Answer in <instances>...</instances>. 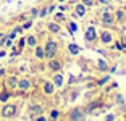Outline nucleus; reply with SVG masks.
Wrapping results in <instances>:
<instances>
[{
	"label": "nucleus",
	"instance_id": "cd10ccee",
	"mask_svg": "<svg viewBox=\"0 0 126 121\" xmlns=\"http://www.w3.org/2000/svg\"><path fill=\"white\" fill-rule=\"evenodd\" d=\"M2 74H3V70H0V76H2Z\"/></svg>",
	"mask_w": 126,
	"mask_h": 121
},
{
	"label": "nucleus",
	"instance_id": "0eeeda50",
	"mask_svg": "<svg viewBox=\"0 0 126 121\" xmlns=\"http://www.w3.org/2000/svg\"><path fill=\"white\" fill-rule=\"evenodd\" d=\"M71 120H73V121H79V120H81V111L74 110L73 113H71Z\"/></svg>",
	"mask_w": 126,
	"mask_h": 121
},
{
	"label": "nucleus",
	"instance_id": "4be33fe9",
	"mask_svg": "<svg viewBox=\"0 0 126 121\" xmlns=\"http://www.w3.org/2000/svg\"><path fill=\"white\" fill-rule=\"evenodd\" d=\"M32 111H36V113H41V108H39V106H32Z\"/></svg>",
	"mask_w": 126,
	"mask_h": 121
},
{
	"label": "nucleus",
	"instance_id": "a878e982",
	"mask_svg": "<svg viewBox=\"0 0 126 121\" xmlns=\"http://www.w3.org/2000/svg\"><path fill=\"white\" fill-rule=\"evenodd\" d=\"M37 121H45V118H42V116H41V118H39V120H37Z\"/></svg>",
	"mask_w": 126,
	"mask_h": 121
},
{
	"label": "nucleus",
	"instance_id": "7ed1b4c3",
	"mask_svg": "<svg viewBox=\"0 0 126 121\" xmlns=\"http://www.w3.org/2000/svg\"><path fill=\"white\" fill-rule=\"evenodd\" d=\"M86 39H87V40H94V39H95V29H94L92 26L86 31Z\"/></svg>",
	"mask_w": 126,
	"mask_h": 121
},
{
	"label": "nucleus",
	"instance_id": "5701e85b",
	"mask_svg": "<svg viewBox=\"0 0 126 121\" xmlns=\"http://www.w3.org/2000/svg\"><path fill=\"white\" fill-rule=\"evenodd\" d=\"M84 5H89L91 7V5H92V0H84Z\"/></svg>",
	"mask_w": 126,
	"mask_h": 121
},
{
	"label": "nucleus",
	"instance_id": "2eb2a0df",
	"mask_svg": "<svg viewBox=\"0 0 126 121\" xmlns=\"http://www.w3.org/2000/svg\"><path fill=\"white\" fill-rule=\"evenodd\" d=\"M55 84L57 86H62L63 84V76H62V74H57V76H55Z\"/></svg>",
	"mask_w": 126,
	"mask_h": 121
},
{
	"label": "nucleus",
	"instance_id": "20e7f679",
	"mask_svg": "<svg viewBox=\"0 0 126 121\" xmlns=\"http://www.w3.org/2000/svg\"><path fill=\"white\" fill-rule=\"evenodd\" d=\"M102 21H104L105 24H111V23H113V18H111V15L108 11H105L104 15H102Z\"/></svg>",
	"mask_w": 126,
	"mask_h": 121
},
{
	"label": "nucleus",
	"instance_id": "9b49d317",
	"mask_svg": "<svg viewBox=\"0 0 126 121\" xmlns=\"http://www.w3.org/2000/svg\"><path fill=\"white\" fill-rule=\"evenodd\" d=\"M68 48H70V52L73 53V55H76V53H79V47H78L76 44H70V47H68Z\"/></svg>",
	"mask_w": 126,
	"mask_h": 121
},
{
	"label": "nucleus",
	"instance_id": "bb28decb",
	"mask_svg": "<svg viewBox=\"0 0 126 121\" xmlns=\"http://www.w3.org/2000/svg\"><path fill=\"white\" fill-rule=\"evenodd\" d=\"M99 2H100V3H105V0H99Z\"/></svg>",
	"mask_w": 126,
	"mask_h": 121
},
{
	"label": "nucleus",
	"instance_id": "412c9836",
	"mask_svg": "<svg viewBox=\"0 0 126 121\" xmlns=\"http://www.w3.org/2000/svg\"><path fill=\"white\" fill-rule=\"evenodd\" d=\"M107 81H108V77H104V79H100V81H99V84L102 86V84H105V82H107Z\"/></svg>",
	"mask_w": 126,
	"mask_h": 121
},
{
	"label": "nucleus",
	"instance_id": "f8f14e48",
	"mask_svg": "<svg viewBox=\"0 0 126 121\" xmlns=\"http://www.w3.org/2000/svg\"><path fill=\"white\" fill-rule=\"evenodd\" d=\"M48 29L52 31V32H58V31H60V28H58V24L52 23V24H48Z\"/></svg>",
	"mask_w": 126,
	"mask_h": 121
},
{
	"label": "nucleus",
	"instance_id": "dca6fc26",
	"mask_svg": "<svg viewBox=\"0 0 126 121\" xmlns=\"http://www.w3.org/2000/svg\"><path fill=\"white\" fill-rule=\"evenodd\" d=\"M28 44L34 47V45H36V37H34V36H29V37H28Z\"/></svg>",
	"mask_w": 126,
	"mask_h": 121
},
{
	"label": "nucleus",
	"instance_id": "f3484780",
	"mask_svg": "<svg viewBox=\"0 0 126 121\" xmlns=\"http://www.w3.org/2000/svg\"><path fill=\"white\" fill-rule=\"evenodd\" d=\"M16 84H18V81H16L15 77H11V79H8V86H11V87H15Z\"/></svg>",
	"mask_w": 126,
	"mask_h": 121
},
{
	"label": "nucleus",
	"instance_id": "4468645a",
	"mask_svg": "<svg viewBox=\"0 0 126 121\" xmlns=\"http://www.w3.org/2000/svg\"><path fill=\"white\" fill-rule=\"evenodd\" d=\"M36 55L39 57V58H44V57H45V52L42 50L41 47H37V48H36Z\"/></svg>",
	"mask_w": 126,
	"mask_h": 121
},
{
	"label": "nucleus",
	"instance_id": "f03ea898",
	"mask_svg": "<svg viewBox=\"0 0 126 121\" xmlns=\"http://www.w3.org/2000/svg\"><path fill=\"white\" fill-rule=\"evenodd\" d=\"M15 113H16V106L15 105H7V106H3V110H2V115L7 116V118L13 116Z\"/></svg>",
	"mask_w": 126,
	"mask_h": 121
},
{
	"label": "nucleus",
	"instance_id": "423d86ee",
	"mask_svg": "<svg viewBox=\"0 0 126 121\" xmlns=\"http://www.w3.org/2000/svg\"><path fill=\"white\" fill-rule=\"evenodd\" d=\"M60 68H62V63H60L58 60H52V61H50V70H53V71H58Z\"/></svg>",
	"mask_w": 126,
	"mask_h": 121
},
{
	"label": "nucleus",
	"instance_id": "1a4fd4ad",
	"mask_svg": "<svg viewBox=\"0 0 126 121\" xmlns=\"http://www.w3.org/2000/svg\"><path fill=\"white\" fill-rule=\"evenodd\" d=\"M102 40H104L105 44L111 42V34H110V32H102Z\"/></svg>",
	"mask_w": 126,
	"mask_h": 121
},
{
	"label": "nucleus",
	"instance_id": "393cba45",
	"mask_svg": "<svg viewBox=\"0 0 126 121\" xmlns=\"http://www.w3.org/2000/svg\"><path fill=\"white\" fill-rule=\"evenodd\" d=\"M107 121H113V116H111V115H108V116H107Z\"/></svg>",
	"mask_w": 126,
	"mask_h": 121
},
{
	"label": "nucleus",
	"instance_id": "f257e3e1",
	"mask_svg": "<svg viewBox=\"0 0 126 121\" xmlns=\"http://www.w3.org/2000/svg\"><path fill=\"white\" fill-rule=\"evenodd\" d=\"M57 53V44L53 42V40H48L47 45H45V57H48V58H53Z\"/></svg>",
	"mask_w": 126,
	"mask_h": 121
},
{
	"label": "nucleus",
	"instance_id": "aec40b11",
	"mask_svg": "<svg viewBox=\"0 0 126 121\" xmlns=\"http://www.w3.org/2000/svg\"><path fill=\"white\" fill-rule=\"evenodd\" d=\"M50 118H52V120H57V118H58V111L53 110V111H52V115H50Z\"/></svg>",
	"mask_w": 126,
	"mask_h": 121
},
{
	"label": "nucleus",
	"instance_id": "39448f33",
	"mask_svg": "<svg viewBox=\"0 0 126 121\" xmlns=\"http://www.w3.org/2000/svg\"><path fill=\"white\" fill-rule=\"evenodd\" d=\"M29 86H31V82L28 79H23V81H19L18 82V87L21 89V91H26V89H29Z\"/></svg>",
	"mask_w": 126,
	"mask_h": 121
},
{
	"label": "nucleus",
	"instance_id": "9d476101",
	"mask_svg": "<svg viewBox=\"0 0 126 121\" xmlns=\"http://www.w3.org/2000/svg\"><path fill=\"white\" fill-rule=\"evenodd\" d=\"M76 13H78L79 16H84V13H86V7H84V5H78V7H76Z\"/></svg>",
	"mask_w": 126,
	"mask_h": 121
},
{
	"label": "nucleus",
	"instance_id": "b1692460",
	"mask_svg": "<svg viewBox=\"0 0 126 121\" xmlns=\"http://www.w3.org/2000/svg\"><path fill=\"white\" fill-rule=\"evenodd\" d=\"M123 48L126 50V36H125V39H123Z\"/></svg>",
	"mask_w": 126,
	"mask_h": 121
},
{
	"label": "nucleus",
	"instance_id": "6e6552de",
	"mask_svg": "<svg viewBox=\"0 0 126 121\" xmlns=\"http://www.w3.org/2000/svg\"><path fill=\"white\" fill-rule=\"evenodd\" d=\"M44 92H45V94H52V92H53V86L50 84V82H45V84H44Z\"/></svg>",
	"mask_w": 126,
	"mask_h": 121
},
{
	"label": "nucleus",
	"instance_id": "6ab92c4d",
	"mask_svg": "<svg viewBox=\"0 0 126 121\" xmlns=\"http://www.w3.org/2000/svg\"><path fill=\"white\" fill-rule=\"evenodd\" d=\"M70 31H71V32H74V31H78V26L74 24V23H70Z\"/></svg>",
	"mask_w": 126,
	"mask_h": 121
},
{
	"label": "nucleus",
	"instance_id": "ddd939ff",
	"mask_svg": "<svg viewBox=\"0 0 126 121\" xmlns=\"http://www.w3.org/2000/svg\"><path fill=\"white\" fill-rule=\"evenodd\" d=\"M8 97H10V94H8L7 91H3L2 94H0V100H2V102H7V100H8Z\"/></svg>",
	"mask_w": 126,
	"mask_h": 121
},
{
	"label": "nucleus",
	"instance_id": "a211bd4d",
	"mask_svg": "<svg viewBox=\"0 0 126 121\" xmlns=\"http://www.w3.org/2000/svg\"><path fill=\"white\" fill-rule=\"evenodd\" d=\"M99 68H100V70H107V63L100 60V61H99Z\"/></svg>",
	"mask_w": 126,
	"mask_h": 121
}]
</instances>
